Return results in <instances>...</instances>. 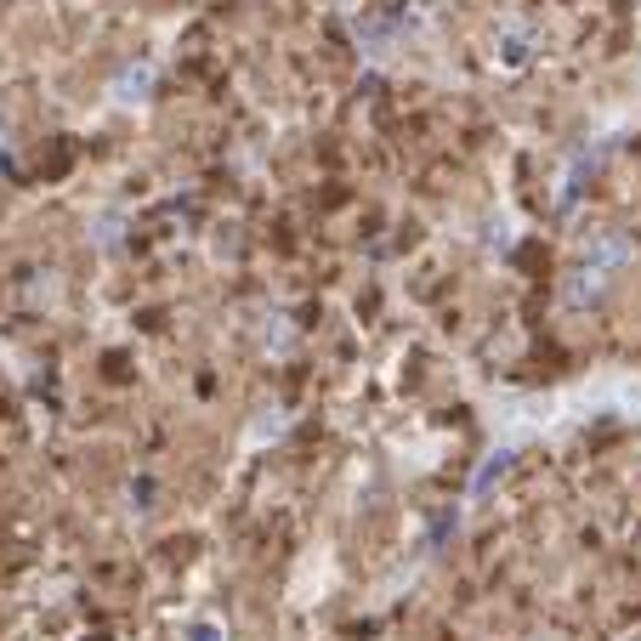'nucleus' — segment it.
<instances>
[{
  "label": "nucleus",
  "mask_w": 641,
  "mask_h": 641,
  "mask_svg": "<svg viewBox=\"0 0 641 641\" xmlns=\"http://www.w3.org/2000/svg\"><path fill=\"white\" fill-rule=\"evenodd\" d=\"M193 641H216V630H210V624H193Z\"/></svg>",
  "instance_id": "obj_1"
}]
</instances>
